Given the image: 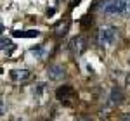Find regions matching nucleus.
<instances>
[{
    "label": "nucleus",
    "mask_w": 130,
    "mask_h": 121,
    "mask_svg": "<svg viewBox=\"0 0 130 121\" xmlns=\"http://www.w3.org/2000/svg\"><path fill=\"white\" fill-rule=\"evenodd\" d=\"M47 76H49V80H52V81H61V80H64L66 71H64V68H62L61 64H52V66L47 68Z\"/></svg>",
    "instance_id": "39448f33"
},
{
    "label": "nucleus",
    "mask_w": 130,
    "mask_h": 121,
    "mask_svg": "<svg viewBox=\"0 0 130 121\" xmlns=\"http://www.w3.org/2000/svg\"><path fill=\"white\" fill-rule=\"evenodd\" d=\"M40 33L37 30H30V31H12V36H21V38H35Z\"/></svg>",
    "instance_id": "1a4fd4ad"
},
{
    "label": "nucleus",
    "mask_w": 130,
    "mask_h": 121,
    "mask_svg": "<svg viewBox=\"0 0 130 121\" xmlns=\"http://www.w3.org/2000/svg\"><path fill=\"white\" fill-rule=\"evenodd\" d=\"M0 47H2V52H5V54H10V52L16 49V45L12 43V42L9 40V38H2V43H0Z\"/></svg>",
    "instance_id": "9d476101"
},
{
    "label": "nucleus",
    "mask_w": 130,
    "mask_h": 121,
    "mask_svg": "<svg viewBox=\"0 0 130 121\" xmlns=\"http://www.w3.org/2000/svg\"><path fill=\"white\" fill-rule=\"evenodd\" d=\"M76 121H90V118H87V116H80Z\"/></svg>",
    "instance_id": "4468645a"
},
{
    "label": "nucleus",
    "mask_w": 130,
    "mask_h": 121,
    "mask_svg": "<svg viewBox=\"0 0 130 121\" xmlns=\"http://www.w3.org/2000/svg\"><path fill=\"white\" fill-rule=\"evenodd\" d=\"M128 62H130V57H128Z\"/></svg>",
    "instance_id": "2eb2a0df"
},
{
    "label": "nucleus",
    "mask_w": 130,
    "mask_h": 121,
    "mask_svg": "<svg viewBox=\"0 0 130 121\" xmlns=\"http://www.w3.org/2000/svg\"><path fill=\"white\" fill-rule=\"evenodd\" d=\"M10 80L16 81V83H24V81L30 80V71L28 69H12L9 73Z\"/></svg>",
    "instance_id": "0eeeda50"
},
{
    "label": "nucleus",
    "mask_w": 130,
    "mask_h": 121,
    "mask_svg": "<svg viewBox=\"0 0 130 121\" xmlns=\"http://www.w3.org/2000/svg\"><path fill=\"white\" fill-rule=\"evenodd\" d=\"M68 30H70V19H64V21H61V23H57L54 33H56V36H64L68 33Z\"/></svg>",
    "instance_id": "6e6552de"
},
{
    "label": "nucleus",
    "mask_w": 130,
    "mask_h": 121,
    "mask_svg": "<svg viewBox=\"0 0 130 121\" xmlns=\"http://www.w3.org/2000/svg\"><path fill=\"white\" fill-rule=\"evenodd\" d=\"M125 99V93L121 90L120 87H113L111 88V93H109V107H116V106H120L121 102Z\"/></svg>",
    "instance_id": "423d86ee"
},
{
    "label": "nucleus",
    "mask_w": 130,
    "mask_h": 121,
    "mask_svg": "<svg viewBox=\"0 0 130 121\" xmlns=\"http://www.w3.org/2000/svg\"><path fill=\"white\" fill-rule=\"evenodd\" d=\"M125 87H127V90L130 92V73L127 74V78H125Z\"/></svg>",
    "instance_id": "f8f14e48"
},
{
    "label": "nucleus",
    "mask_w": 130,
    "mask_h": 121,
    "mask_svg": "<svg viewBox=\"0 0 130 121\" xmlns=\"http://www.w3.org/2000/svg\"><path fill=\"white\" fill-rule=\"evenodd\" d=\"M70 49H71V52H73L75 55H82V54L85 52V49H87V40H85V36L76 35L75 38H71Z\"/></svg>",
    "instance_id": "20e7f679"
},
{
    "label": "nucleus",
    "mask_w": 130,
    "mask_h": 121,
    "mask_svg": "<svg viewBox=\"0 0 130 121\" xmlns=\"http://www.w3.org/2000/svg\"><path fill=\"white\" fill-rule=\"evenodd\" d=\"M120 121H130V112H127V114H123L120 118Z\"/></svg>",
    "instance_id": "ddd939ff"
},
{
    "label": "nucleus",
    "mask_w": 130,
    "mask_h": 121,
    "mask_svg": "<svg viewBox=\"0 0 130 121\" xmlns=\"http://www.w3.org/2000/svg\"><path fill=\"white\" fill-rule=\"evenodd\" d=\"M94 9H101L104 14L130 16V0H102L94 5Z\"/></svg>",
    "instance_id": "f257e3e1"
},
{
    "label": "nucleus",
    "mask_w": 130,
    "mask_h": 121,
    "mask_svg": "<svg viewBox=\"0 0 130 121\" xmlns=\"http://www.w3.org/2000/svg\"><path fill=\"white\" fill-rule=\"evenodd\" d=\"M43 47H42V45H37V47H33V49H31V54H33V55H37V57H42V55H43Z\"/></svg>",
    "instance_id": "9b49d317"
},
{
    "label": "nucleus",
    "mask_w": 130,
    "mask_h": 121,
    "mask_svg": "<svg viewBox=\"0 0 130 121\" xmlns=\"http://www.w3.org/2000/svg\"><path fill=\"white\" fill-rule=\"evenodd\" d=\"M56 99L66 106H71L73 100H75V90L71 88L70 85H62L56 90Z\"/></svg>",
    "instance_id": "7ed1b4c3"
},
{
    "label": "nucleus",
    "mask_w": 130,
    "mask_h": 121,
    "mask_svg": "<svg viewBox=\"0 0 130 121\" xmlns=\"http://www.w3.org/2000/svg\"><path fill=\"white\" fill-rule=\"evenodd\" d=\"M116 38H118V30L115 26H101L97 31V43L101 47H108L115 43Z\"/></svg>",
    "instance_id": "f03ea898"
}]
</instances>
